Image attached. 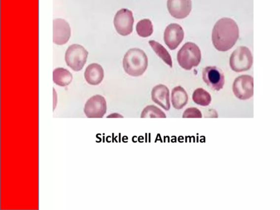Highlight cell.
<instances>
[{"label":"cell","mask_w":280,"mask_h":210,"mask_svg":"<svg viewBox=\"0 0 280 210\" xmlns=\"http://www.w3.org/2000/svg\"><path fill=\"white\" fill-rule=\"evenodd\" d=\"M104 77V72L103 68L96 63L89 65L84 73V77L86 81L93 86H97L101 83Z\"/></svg>","instance_id":"14"},{"label":"cell","mask_w":280,"mask_h":210,"mask_svg":"<svg viewBox=\"0 0 280 210\" xmlns=\"http://www.w3.org/2000/svg\"><path fill=\"white\" fill-rule=\"evenodd\" d=\"M167 7L171 16L182 19L187 17L192 11L191 0H168Z\"/></svg>","instance_id":"11"},{"label":"cell","mask_w":280,"mask_h":210,"mask_svg":"<svg viewBox=\"0 0 280 210\" xmlns=\"http://www.w3.org/2000/svg\"><path fill=\"white\" fill-rule=\"evenodd\" d=\"M239 37V27L233 19L223 18L215 24L212 39L214 48L218 51H229L236 44Z\"/></svg>","instance_id":"1"},{"label":"cell","mask_w":280,"mask_h":210,"mask_svg":"<svg viewBox=\"0 0 280 210\" xmlns=\"http://www.w3.org/2000/svg\"><path fill=\"white\" fill-rule=\"evenodd\" d=\"M141 118H166L167 116L161 109L157 106L154 105H149L143 109L141 114Z\"/></svg>","instance_id":"20"},{"label":"cell","mask_w":280,"mask_h":210,"mask_svg":"<svg viewBox=\"0 0 280 210\" xmlns=\"http://www.w3.org/2000/svg\"><path fill=\"white\" fill-rule=\"evenodd\" d=\"M123 68L126 72L133 77H139L146 71L148 67V58L142 50L132 48L125 55Z\"/></svg>","instance_id":"2"},{"label":"cell","mask_w":280,"mask_h":210,"mask_svg":"<svg viewBox=\"0 0 280 210\" xmlns=\"http://www.w3.org/2000/svg\"><path fill=\"white\" fill-rule=\"evenodd\" d=\"M88 52L81 45L72 44L66 54V61L68 66L74 71H79L86 63Z\"/></svg>","instance_id":"5"},{"label":"cell","mask_w":280,"mask_h":210,"mask_svg":"<svg viewBox=\"0 0 280 210\" xmlns=\"http://www.w3.org/2000/svg\"><path fill=\"white\" fill-rule=\"evenodd\" d=\"M71 37V28L64 19H56L53 21V42L58 45L67 43Z\"/></svg>","instance_id":"12"},{"label":"cell","mask_w":280,"mask_h":210,"mask_svg":"<svg viewBox=\"0 0 280 210\" xmlns=\"http://www.w3.org/2000/svg\"><path fill=\"white\" fill-rule=\"evenodd\" d=\"M229 64L230 67L235 72L248 71L253 64V57L251 51L246 47H239L232 54Z\"/></svg>","instance_id":"4"},{"label":"cell","mask_w":280,"mask_h":210,"mask_svg":"<svg viewBox=\"0 0 280 210\" xmlns=\"http://www.w3.org/2000/svg\"><path fill=\"white\" fill-rule=\"evenodd\" d=\"M194 102L201 106H208L211 102V97L206 90L198 88L195 91L192 96Z\"/></svg>","instance_id":"18"},{"label":"cell","mask_w":280,"mask_h":210,"mask_svg":"<svg viewBox=\"0 0 280 210\" xmlns=\"http://www.w3.org/2000/svg\"><path fill=\"white\" fill-rule=\"evenodd\" d=\"M232 88L235 96L239 99H249L253 95V78L249 75L239 76L235 79Z\"/></svg>","instance_id":"6"},{"label":"cell","mask_w":280,"mask_h":210,"mask_svg":"<svg viewBox=\"0 0 280 210\" xmlns=\"http://www.w3.org/2000/svg\"><path fill=\"white\" fill-rule=\"evenodd\" d=\"M107 118H123V117L118 113H113L109 115Z\"/></svg>","instance_id":"22"},{"label":"cell","mask_w":280,"mask_h":210,"mask_svg":"<svg viewBox=\"0 0 280 210\" xmlns=\"http://www.w3.org/2000/svg\"><path fill=\"white\" fill-rule=\"evenodd\" d=\"M171 97L173 106L176 109L183 108L188 102V94L181 86L176 87L173 89Z\"/></svg>","instance_id":"15"},{"label":"cell","mask_w":280,"mask_h":210,"mask_svg":"<svg viewBox=\"0 0 280 210\" xmlns=\"http://www.w3.org/2000/svg\"><path fill=\"white\" fill-rule=\"evenodd\" d=\"M72 81V75L68 70L58 68L53 72V81L61 87L68 86Z\"/></svg>","instance_id":"16"},{"label":"cell","mask_w":280,"mask_h":210,"mask_svg":"<svg viewBox=\"0 0 280 210\" xmlns=\"http://www.w3.org/2000/svg\"><path fill=\"white\" fill-rule=\"evenodd\" d=\"M184 33L182 28L177 24H171L164 32V39L171 50L176 49L183 41Z\"/></svg>","instance_id":"10"},{"label":"cell","mask_w":280,"mask_h":210,"mask_svg":"<svg viewBox=\"0 0 280 210\" xmlns=\"http://www.w3.org/2000/svg\"><path fill=\"white\" fill-rule=\"evenodd\" d=\"M203 79L208 86L216 91L221 90L225 83L223 71L216 67H208L205 68L203 71Z\"/></svg>","instance_id":"9"},{"label":"cell","mask_w":280,"mask_h":210,"mask_svg":"<svg viewBox=\"0 0 280 210\" xmlns=\"http://www.w3.org/2000/svg\"><path fill=\"white\" fill-rule=\"evenodd\" d=\"M183 118H202V113L200 110L196 107L188 108L183 112Z\"/></svg>","instance_id":"21"},{"label":"cell","mask_w":280,"mask_h":210,"mask_svg":"<svg viewBox=\"0 0 280 210\" xmlns=\"http://www.w3.org/2000/svg\"><path fill=\"white\" fill-rule=\"evenodd\" d=\"M201 50L196 44L192 42L185 43L177 54V61L184 70H191L197 67L201 62Z\"/></svg>","instance_id":"3"},{"label":"cell","mask_w":280,"mask_h":210,"mask_svg":"<svg viewBox=\"0 0 280 210\" xmlns=\"http://www.w3.org/2000/svg\"><path fill=\"white\" fill-rule=\"evenodd\" d=\"M134 19L131 11L126 8L119 10L114 19V25L117 32L126 36L133 31Z\"/></svg>","instance_id":"7"},{"label":"cell","mask_w":280,"mask_h":210,"mask_svg":"<svg viewBox=\"0 0 280 210\" xmlns=\"http://www.w3.org/2000/svg\"><path fill=\"white\" fill-rule=\"evenodd\" d=\"M136 30L140 37L144 38L149 37L153 33L152 23L149 19L141 20L137 24Z\"/></svg>","instance_id":"19"},{"label":"cell","mask_w":280,"mask_h":210,"mask_svg":"<svg viewBox=\"0 0 280 210\" xmlns=\"http://www.w3.org/2000/svg\"><path fill=\"white\" fill-rule=\"evenodd\" d=\"M152 101L162 107L166 111L171 109L170 93L168 88L163 84L154 87L151 93Z\"/></svg>","instance_id":"13"},{"label":"cell","mask_w":280,"mask_h":210,"mask_svg":"<svg viewBox=\"0 0 280 210\" xmlns=\"http://www.w3.org/2000/svg\"><path fill=\"white\" fill-rule=\"evenodd\" d=\"M149 44L151 46L153 51L157 54L171 68H173V62L171 55L167 50L162 44L155 41H149Z\"/></svg>","instance_id":"17"},{"label":"cell","mask_w":280,"mask_h":210,"mask_svg":"<svg viewBox=\"0 0 280 210\" xmlns=\"http://www.w3.org/2000/svg\"><path fill=\"white\" fill-rule=\"evenodd\" d=\"M84 113L89 118H102L107 112L106 100L101 95L90 98L85 105Z\"/></svg>","instance_id":"8"}]
</instances>
